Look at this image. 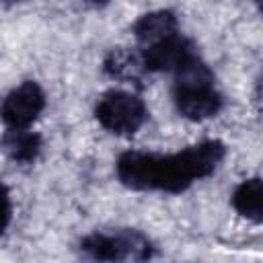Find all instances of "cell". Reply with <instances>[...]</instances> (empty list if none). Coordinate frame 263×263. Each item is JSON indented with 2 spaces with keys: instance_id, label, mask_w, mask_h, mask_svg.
Instances as JSON below:
<instances>
[{
  "instance_id": "6da1fadb",
  "label": "cell",
  "mask_w": 263,
  "mask_h": 263,
  "mask_svg": "<svg viewBox=\"0 0 263 263\" xmlns=\"http://www.w3.org/2000/svg\"><path fill=\"white\" fill-rule=\"evenodd\" d=\"M220 140H203L175 154L127 150L117 158L115 173L121 185L134 191L181 193L195 181L210 177L224 160Z\"/></svg>"
},
{
  "instance_id": "7a4b0ae2",
  "label": "cell",
  "mask_w": 263,
  "mask_h": 263,
  "mask_svg": "<svg viewBox=\"0 0 263 263\" xmlns=\"http://www.w3.org/2000/svg\"><path fill=\"white\" fill-rule=\"evenodd\" d=\"M173 101L177 111L191 121L210 119L222 109V95L214 86V74L197 53H191L175 70Z\"/></svg>"
},
{
  "instance_id": "3957f363",
  "label": "cell",
  "mask_w": 263,
  "mask_h": 263,
  "mask_svg": "<svg viewBox=\"0 0 263 263\" xmlns=\"http://www.w3.org/2000/svg\"><path fill=\"white\" fill-rule=\"evenodd\" d=\"M80 253L92 261H146L154 247L146 234L134 228L92 232L80 240Z\"/></svg>"
},
{
  "instance_id": "277c9868",
  "label": "cell",
  "mask_w": 263,
  "mask_h": 263,
  "mask_svg": "<svg viewBox=\"0 0 263 263\" xmlns=\"http://www.w3.org/2000/svg\"><path fill=\"white\" fill-rule=\"evenodd\" d=\"M97 121L115 136H134L146 121L148 111L140 97L127 90H107L97 107Z\"/></svg>"
},
{
  "instance_id": "5b68a950",
  "label": "cell",
  "mask_w": 263,
  "mask_h": 263,
  "mask_svg": "<svg viewBox=\"0 0 263 263\" xmlns=\"http://www.w3.org/2000/svg\"><path fill=\"white\" fill-rule=\"evenodd\" d=\"M45 109V92L35 80L14 86L2 103V119L8 129H29Z\"/></svg>"
},
{
  "instance_id": "8992f818",
  "label": "cell",
  "mask_w": 263,
  "mask_h": 263,
  "mask_svg": "<svg viewBox=\"0 0 263 263\" xmlns=\"http://www.w3.org/2000/svg\"><path fill=\"white\" fill-rule=\"evenodd\" d=\"M140 53L146 72H175L195 51L193 45L181 33H175L162 41L146 45Z\"/></svg>"
},
{
  "instance_id": "52a82bcc",
  "label": "cell",
  "mask_w": 263,
  "mask_h": 263,
  "mask_svg": "<svg viewBox=\"0 0 263 263\" xmlns=\"http://www.w3.org/2000/svg\"><path fill=\"white\" fill-rule=\"evenodd\" d=\"M134 35L136 39L142 43V47L152 45L156 41H162L177 31V16L171 10H152L142 14L136 23H134Z\"/></svg>"
},
{
  "instance_id": "ba28073f",
  "label": "cell",
  "mask_w": 263,
  "mask_h": 263,
  "mask_svg": "<svg viewBox=\"0 0 263 263\" xmlns=\"http://www.w3.org/2000/svg\"><path fill=\"white\" fill-rule=\"evenodd\" d=\"M103 72L121 82H136L140 80L142 72H146L142 53H136L127 47H115L111 49L103 60Z\"/></svg>"
},
{
  "instance_id": "9c48e42d",
  "label": "cell",
  "mask_w": 263,
  "mask_h": 263,
  "mask_svg": "<svg viewBox=\"0 0 263 263\" xmlns=\"http://www.w3.org/2000/svg\"><path fill=\"white\" fill-rule=\"evenodd\" d=\"M232 208L251 222H263V179H245L232 191Z\"/></svg>"
},
{
  "instance_id": "30bf717a",
  "label": "cell",
  "mask_w": 263,
  "mask_h": 263,
  "mask_svg": "<svg viewBox=\"0 0 263 263\" xmlns=\"http://www.w3.org/2000/svg\"><path fill=\"white\" fill-rule=\"evenodd\" d=\"M8 156L18 164H31L41 152V136L29 129H8L4 138Z\"/></svg>"
},
{
  "instance_id": "8fae6325",
  "label": "cell",
  "mask_w": 263,
  "mask_h": 263,
  "mask_svg": "<svg viewBox=\"0 0 263 263\" xmlns=\"http://www.w3.org/2000/svg\"><path fill=\"white\" fill-rule=\"evenodd\" d=\"M255 103L263 111V76H261V80L257 82V88H255Z\"/></svg>"
},
{
  "instance_id": "7c38bea8",
  "label": "cell",
  "mask_w": 263,
  "mask_h": 263,
  "mask_svg": "<svg viewBox=\"0 0 263 263\" xmlns=\"http://www.w3.org/2000/svg\"><path fill=\"white\" fill-rule=\"evenodd\" d=\"M84 2H88V4H92V6H103V4H107L109 0H84Z\"/></svg>"
},
{
  "instance_id": "4fadbf2b",
  "label": "cell",
  "mask_w": 263,
  "mask_h": 263,
  "mask_svg": "<svg viewBox=\"0 0 263 263\" xmlns=\"http://www.w3.org/2000/svg\"><path fill=\"white\" fill-rule=\"evenodd\" d=\"M255 4H257V6L261 8V10H263V0H255Z\"/></svg>"
},
{
  "instance_id": "5bb4252c",
  "label": "cell",
  "mask_w": 263,
  "mask_h": 263,
  "mask_svg": "<svg viewBox=\"0 0 263 263\" xmlns=\"http://www.w3.org/2000/svg\"><path fill=\"white\" fill-rule=\"evenodd\" d=\"M4 2H6V4H10V2H18V0H4Z\"/></svg>"
}]
</instances>
